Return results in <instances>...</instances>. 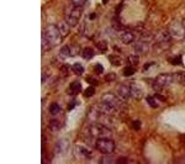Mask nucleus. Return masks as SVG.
<instances>
[{
  "label": "nucleus",
  "instance_id": "obj_25",
  "mask_svg": "<svg viewBox=\"0 0 185 164\" xmlns=\"http://www.w3.org/2000/svg\"><path fill=\"white\" fill-rule=\"evenodd\" d=\"M147 102H148V105H150L151 107H158L159 106V102L157 101L156 98H153V96H148V98H147Z\"/></svg>",
  "mask_w": 185,
  "mask_h": 164
},
{
  "label": "nucleus",
  "instance_id": "obj_32",
  "mask_svg": "<svg viewBox=\"0 0 185 164\" xmlns=\"http://www.w3.org/2000/svg\"><path fill=\"white\" fill-rule=\"evenodd\" d=\"M172 63H173V64H180V63H182V58H180V57L174 58V59L172 60Z\"/></svg>",
  "mask_w": 185,
  "mask_h": 164
},
{
  "label": "nucleus",
  "instance_id": "obj_27",
  "mask_svg": "<svg viewBox=\"0 0 185 164\" xmlns=\"http://www.w3.org/2000/svg\"><path fill=\"white\" fill-rule=\"evenodd\" d=\"M95 94V89H94V86H89V88H86L84 90V95L86 96V98H90V96H92Z\"/></svg>",
  "mask_w": 185,
  "mask_h": 164
},
{
  "label": "nucleus",
  "instance_id": "obj_30",
  "mask_svg": "<svg viewBox=\"0 0 185 164\" xmlns=\"http://www.w3.org/2000/svg\"><path fill=\"white\" fill-rule=\"evenodd\" d=\"M109 59H110V62H111V63H114L115 65H120V63H121V60L117 58L116 56H114V57H112V56H110Z\"/></svg>",
  "mask_w": 185,
  "mask_h": 164
},
{
  "label": "nucleus",
  "instance_id": "obj_15",
  "mask_svg": "<svg viewBox=\"0 0 185 164\" xmlns=\"http://www.w3.org/2000/svg\"><path fill=\"white\" fill-rule=\"evenodd\" d=\"M57 26H58V30H59L61 35L63 36V37H65V36L69 33V30H70V27H72L70 25L65 21V20H64V21H61V22L57 25Z\"/></svg>",
  "mask_w": 185,
  "mask_h": 164
},
{
  "label": "nucleus",
  "instance_id": "obj_19",
  "mask_svg": "<svg viewBox=\"0 0 185 164\" xmlns=\"http://www.w3.org/2000/svg\"><path fill=\"white\" fill-rule=\"evenodd\" d=\"M72 69H73V72L77 75H81L84 73V67L81 64H79V63H75V64L72 65Z\"/></svg>",
  "mask_w": 185,
  "mask_h": 164
},
{
  "label": "nucleus",
  "instance_id": "obj_18",
  "mask_svg": "<svg viewBox=\"0 0 185 164\" xmlns=\"http://www.w3.org/2000/svg\"><path fill=\"white\" fill-rule=\"evenodd\" d=\"M174 79H175L177 83L185 84V72H178V73H174Z\"/></svg>",
  "mask_w": 185,
  "mask_h": 164
},
{
  "label": "nucleus",
  "instance_id": "obj_29",
  "mask_svg": "<svg viewBox=\"0 0 185 164\" xmlns=\"http://www.w3.org/2000/svg\"><path fill=\"white\" fill-rule=\"evenodd\" d=\"M72 4L75 5V6H80V8H83L84 6V4L86 3V0H70Z\"/></svg>",
  "mask_w": 185,
  "mask_h": 164
},
{
  "label": "nucleus",
  "instance_id": "obj_16",
  "mask_svg": "<svg viewBox=\"0 0 185 164\" xmlns=\"http://www.w3.org/2000/svg\"><path fill=\"white\" fill-rule=\"evenodd\" d=\"M72 57V52H70V47H68V46H64V47H62L61 51H59V58L61 59H67Z\"/></svg>",
  "mask_w": 185,
  "mask_h": 164
},
{
  "label": "nucleus",
  "instance_id": "obj_26",
  "mask_svg": "<svg viewBox=\"0 0 185 164\" xmlns=\"http://www.w3.org/2000/svg\"><path fill=\"white\" fill-rule=\"evenodd\" d=\"M59 111H61V107H59L58 104H52V105L49 106V112L52 115H57Z\"/></svg>",
  "mask_w": 185,
  "mask_h": 164
},
{
  "label": "nucleus",
  "instance_id": "obj_33",
  "mask_svg": "<svg viewBox=\"0 0 185 164\" xmlns=\"http://www.w3.org/2000/svg\"><path fill=\"white\" fill-rule=\"evenodd\" d=\"M95 69H96L97 73H102V72H104V69H102V67H101L100 64H96V65H95Z\"/></svg>",
  "mask_w": 185,
  "mask_h": 164
},
{
  "label": "nucleus",
  "instance_id": "obj_14",
  "mask_svg": "<svg viewBox=\"0 0 185 164\" xmlns=\"http://www.w3.org/2000/svg\"><path fill=\"white\" fill-rule=\"evenodd\" d=\"M77 151H78V154H79L80 157L86 158V159H90V158L92 157L91 149H90L88 146H85V145H79L78 147H77Z\"/></svg>",
  "mask_w": 185,
  "mask_h": 164
},
{
  "label": "nucleus",
  "instance_id": "obj_22",
  "mask_svg": "<svg viewBox=\"0 0 185 164\" xmlns=\"http://www.w3.org/2000/svg\"><path fill=\"white\" fill-rule=\"evenodd\" d=\"M51 47H52V44H51V42L47 40V37L45 36V33L42 32V49L43 51H48Z\"/></svg>",
  "mask_w": 185,
  "mask_h": 164
},
{
  "label": "nucleus",
  "instance_id": "obj_3",
  "mask_svg": "<svg viewBox=\"0 0 185 164\" xmlns=\"http://www.w3.org/2000/svg\"><path fill=\"white\" fill-rule=\"evenodd\" d=\"M172 36L169 33L168 30H163V31H159L157 33V36L154 37V43H156V47L159 49H168L170 47V43H172Z\"/></svg>",
  "mask_w": 185,
  "mask_h": 164
},
{
  "label": "nucleus",
  "instance_id": "obj_6",
  "mask_svg": "<svg viewBox=\"0 0 185 164\" xmlns=\"http://www.w3.org/2000/svg\"><path fill=\"white\" fill-rule=\"evenodd\" d=\"M169 33H170L172 38L175 41H183L185 40V28L182 21H173L169 26Z\"/></svg>",
  "mask_w": 185,
  "mask_h": 164
},
{
  "label": "nucleus",
  "instance_id": "obj_4",
  "mask_svg": "<svg viewBox=\"0 0 185 164\" xmlns=\"http://www.w3.org/2000/svg\"><path fill=\"white\" fill-rule=\"evenodd\" d=\"M43 33H45V36L47 37V40L49 41L52 46L59 44L61 41H62V38H63V36L61 35L57 25H48V26L45 28Z\"/></svg>",
  "mask_w": 185,
  "mask_h": 164
},
{
  "label": "nucleus",
  "instance_id": "obj_38",
  "mask_svg": "<svg viewBox=\"0 0 185 164\" xmlns=\"http://www.w3.org/2000/svg\"><path fill=\"white\" fill-rule=\"evenodd\" d=\"M107 1H109V0H102V3H104V4H106Z\"/></svg>",
  "mask_w": 185,
  "mask_h": 164
},
{
  "label": "nucleus",
  "instance_id": "obj_34",
  "mask_svg": "<svg viewBox=\"0 0 185 164\" xmlns=\"http://www.w3.org/2000/svg\"><path fill=\"white\" fill-rule=\"evenodd\" d=\"M115 75H116V74H112V73H110L109 75H107V76H106V79H107V80H111V79H115Z\"/></svg>",
  "mask_w": 185,
  "mask_h": 164
},
{
  "label": "nucleus",
  "instance_id": "obj_31",
  "mask_svg": "<svg viewBox=\"0 0 185 164\" xmlns=\"http://www.w3.org/2000/svg\"><path fill=\"white\" fill-rule=\"evenodd\" d=\"M132 129H133V130H136V131H138V130L141 129V122H140V121H133Z\"/></svg>",
  "mask_w": 185,
  "mask_h": 164
},
{
  "label": "nucleus",
  "instance_id": "obj_23",
  "mask_svg": "<svg viewBox=\"0 0 185 164\" xmlns=\"http://www.w3.org/2000/svg\"><path fill=\"white\" fill-rule=\"evenodd\" d=\"M127 62H128L130 65H137L138 62H140V58H138V56L131 54V56H128V57H127Z\"/></svg>",
  "mask_w": 185,
  "mask_h": 164
},
{
  "label": "nucleus",
  "instance_id": "obj_13",
  "mask_svg": "<svg viewBox=\"0 0 185 164\" xmlns=\"http://www.w3.org/2000/svg\"><path fill=\"white\" fill-rule=\"evenodd\" d=\"M117 95H119V96H120V99H122V100H127L128 98H131L130 85L121 84L119 88H117Z\"/></svg>",
  "mask_w": 185,
  "mask_h": 164
},
{
  "label": "nucleus",
  "instance_id": "obj_10",
  "mask_svg": "<svg viewBox=\"0 0 185 164\" xmlns=\"http://www.w3.org/2000/svg\"><path fill=\"white\" fill-rule=\"evenodd\" d=\"M130 90H131V98L133 99H141L143 96V89L138 83H131Z\"/></svg>",
  "mask_w": 185,
  "mask_h": 164
},
{
  "label": "nucleus",
  "instance_id": "obj_21",
  "mask_svg": "<svg viewBox=\"0 0 185 164\" xmlns=\"http://www.w3.org/2000/svg\"><path fill=\"white\" fill-rule=\"evenodd\" d=\"M61 127H62V125L58 120H51L49 121V129L52 131H58Z\"/></svg>",
  "mask_w": 185,
  "mask_h": 164
},
{
  "label": "nucleus",
  "instance_id": "obj_35",
  "mask_svg": "<svg viewBox=\"0 0 185 164\" xmlns=\"http://www.w3.org/2000/svg\"><path fill=\"white\" fill-rule=\"evenodd\" d=\"M116 162H117V163H126L127 159H125V158H120V159H117Z\"/></svg>",
  "mask_w": 185,
  "mask_h": 164
},
{
  "label": "nucleus",
  "instance_id": "obj_20",
  "mask_svg": "<svg viewBox=\"0 0 185 164\" xmlns=\"http://www.w3.org/2000/svg\"><path fill=\"white\" fill-rule=\"evenodd\" d=\"M80 83H78V81H73V83L70 84L69 86V90H70V93H74V94H78L79 91H80Z\"/></svg>",
  "mask_w": 185,
  "mask_h": 164
},
{
  "label": "nucleus",
  "instance_id": "obj_7",
  "mask_svg": "<svg viewBox=\"0 0 185 164\" xmlns=\"http://www.w3.org/2000/svg\"><path fill=\"white\" fill-rule=\"evenodd\" d=\"M100 101H101V102H104L105 105L112 107V109L116 110V111H119V110L122 109V101H121L119 98H117L116 95L111 94V93H106V94H104V95L101 96Z\"/></svg>",
  "mask_w": 185,
  "mask_h": 164
},
{
  "label": "nucleus",
  "instance_id": "obj_17",
  "mask_svg": "<svg viewBox=\"0 0 185 164\" xmlns=\"http://www.w3.org/2000/svg\"><path fill=\"white\" fill-rule=\"evenodd\" d=\"M81 57H83L84 59H86V60L91 59L92 57H94V51H92L91 48H84L83 52H81Z\"/></svg>",
  "mask_w": 185,
  "mask_h": 164
},
{
  "label": "nucleus",
  "instance_id": "obj_11",
  "mask_svg": "<svg viewBox=\"0 0 185 164\" xmlns=\"http://www.w3.org/2000/svg\"><path fill=\"white\" fill-rule=\"evenodd\" d=\"M119 38L122 43H131L133 42V40H135V33H133L132 31H128V30H123V31H121L119 33Z\"/></svg>",
  "mask_w": 185,
  "mask_h": 164
},
{
  "label": "nucleus",
  "instance_id": "obj_24",
  "mask_svg": "<svg viewBox=\"0 0 185 164\" xmlns=\"http://www.w3.org/2000/svg\"><path fill=\"white\" fill-rule=\"evenodd\" d=\"M136 72V69L133 68L132 65H127L125 69H123V75L125 76H131V75H133V73Z\"/></svg>",
  "mask_w": 185,
  "mask_h": 164
},
{
  "label": "nucleus",
  "instance_id": "obj_5",
  "mask_svg": "<svg viewBox=\"0 0 185 164\" xmlns=\"http://www.w3.org/2000/svg\"><path fill=\"white\" fill-rule=\"evenodd\" d=\"M95 147L102 154H111L115 151V142L110 138H99L95 142Z\"/></svg>",
  "mask_w": 185,
  "mask_h": 164
},
{
  "label": "nucleus",
  "instance_id": "obj_12",
  "mask_svg": "<svg viewBox=\"0 0 185 164\" xmlns=\"http://www.w3.org/2000/svg\"><path fill=\"white\" fill-rule=\"evenodd\" d=\"M69 148V142L68 140H61L57 142V145H56V153H57L58 156H63L67 153V151H68Z\"/></svg>",
  "mask_w": 185,
  "mask_h": 164
},
{
  "label": "nucleus",
  "instance_id": "obj_1",
  "mask_svg": "<svg viewBox=\"0 0 185 164\" xmlns=\"http://www.w3.org/2000/svg\"><path fill=\"white\" fill-rule=\"evenodd\" d=\"M89 135L92 138H110L112 136V132L110 129H107V126L99 124V122H92V124L89 126Z\"/></svg>",
  "mask_w": 185,
  "mask_h": 164
},
{
  "label": "nucleus",
  "instance_id": "obj_37",
  "mask_svg": "<svg viewBox=\"0 0 185 164\" xmlns=\"http://www.w3.org/2000/svg\"><path fill=\"white\" fill-rule=\"evenodd\" d=\"M182 22H183V25H184V28H185V19L183 20V21H182Z\"/></svg>",
  "mask_w": 185,
  "mask_h": 164
},
{
  "label": "nucleus",
  "instance_id": "obj_2",
  "mask_svg": "<svg viewBox=\"0 0 185 164\" xmlns=\"http://www.w3.org/2000/svg\"><path fill=\"white\" fill-rule=\"evenodd\" d=\"M64 20L68 22L70 26H77L78 21L81 16V8L80 6H75V5L72 4L70 6H68L65 9V15H64Z\"/></svg>",
  "mask_w": 185,
  "mask_h": 164
},
{
  "label": "nucleus",
  "instance_id": "obj_28",
  "mask_svg": "<svg viewBox=\"0 0 185 164\" xmlns=\"http://www.w3.org/2000/svg\"><path fill=\"white\" fill-rule=\"evenodd\" d=\"M97 48H99L101 52H105L107 49V42L106 41H100V42H97Z\"/></svg>",
  "mask_w": 185,
  "mask_h": 164
},
{
  "label": "nucleus",
  "instance_id": "obj_9",
  "mask_svg": "<svg viewBox=\"0 0 185 164\" xmlns=\"http://www.w3.org/2000/svg\"><path fill=\"white\" fill-rule=\"evenodd\" d=\"M135 49H136V52L140 54H146L150 52V49H151V37L150 36L141 37V40L138 41V42H136Z\"/></svg>",
  "mask_w": 185,
  "mask_h": 164
},
{
  "label": "nucleus",
  "instance_id": "obj_8",
  "mask_svg": "<svg viewBox=\"0 0 185 164\" xmlns=\"http://www.w3.org/2000/svg\"><path fill=\"white\" fill-rule=\"evenodd\" d=\"M175 79H174V74H168V73H164V74H159L156 80H154V88L156 89H162L164 86H169L170 84H173Z\"/></svg>",
  "mask_w": 185,
  "mask_h": 164
},
{
  "label": "nucleus",
  "instance_id": "obj_36",
  "mask_svg": "<svg viewBox=\"0 0 185 164\" xmlns=\"http://www.w3.org/2000/svg\"><path fill=\"white\" fill-rule=\"evenodd\" d=\"M88 81H90V83H92V84H97V81H96V80L90 79V78H88Z\"/></svg>",
  "mask_w": 185,
  "mask_h": 164
}]
</instances>
